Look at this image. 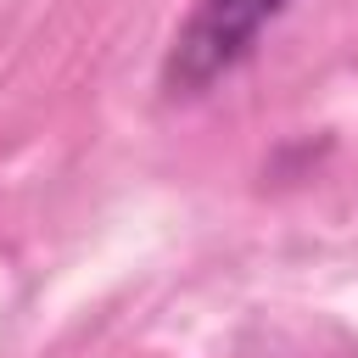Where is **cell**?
Returning a JSON list of instances; mask_svg holds the SVG:
<instances>
[{"label": "cell", "mask_w": 358, "mask_h": 358, "mask_svg": "<svg viewBox=\"0 0 358 358\" xmlns=\"http://www.w3.org/2000/svg\"><path fill=\"white\" fill-rule=\"evenodd\" d=\"M291 0H196V11L185 17V28L168 45L162 62V84L173 95H196L213 78H224L235 62L252 56L257 34L285 11Z\"/></svg>", "instance_id": "1"}]
</instances>
